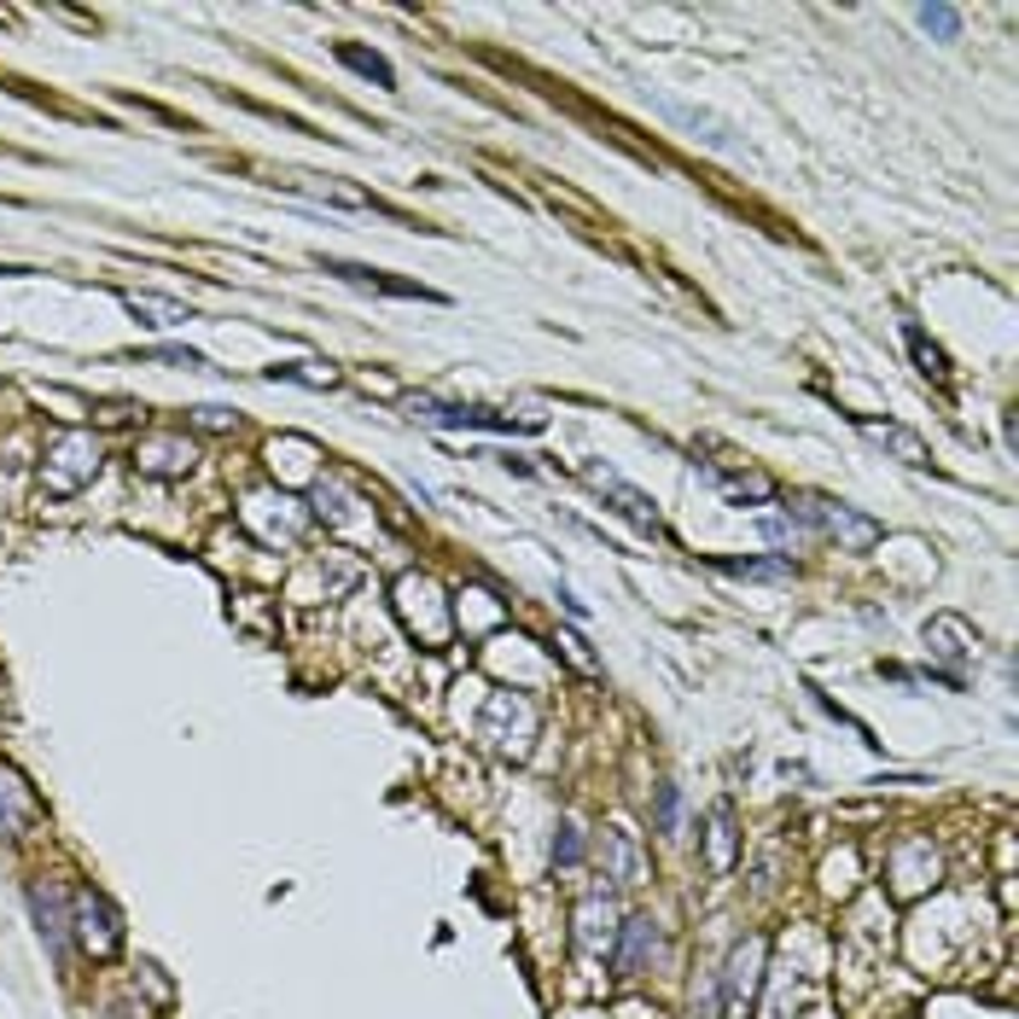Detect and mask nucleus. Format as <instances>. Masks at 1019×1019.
I'll return each mask as SVG.
<instances>
[{
	"label": "nucleus",
	"mask_w": 1019,
	"mask_h": 1019,
	"mask_svg": "<svg viewBox=\"0 0 1019 1019\" xmlns=\"http://www.w3.org/2000/svg\"><path fill=\"white\" fill-rule=\"evenodd\" d=\"M863 437H874L880 448H891V455L903 460V466H932V460H926V443L914 437L909 425H891V420H886V425H880V420H863Z\"/></svg>",
	"instance_id": "nucleus-9"
},
{
	"label": "nucleus",
	"mask_w": 1019,
	"mask_h": 1019,
	"mask_svg": "<svg viewBox=\"0 0 1019 1019\" xmlns=\"http://www.w3.org/2000/svg\"><path fill=\"white\" fill-rule=\"evenodd\" d=\"M606 850H611V880L636 886V880H641V850H636V833H629V827H606Z\"/></svg>",
	"instance_id": "nucleus-11"
},
{
	"label": "nucleus",
	"mask_w": 1019,
	"mask_h": 1019,
	"mask_svg": "<svg viewBox=\"0 0 1019 1019\" xmlns=\"http://www.w3.org/2000/svg\"><path fill=\"white\" fill-rule=\"evenodd\" d=\"M99 473V448L88 432H65L53 448V460L41 466V484H47V496H76L82 484H88Z\"/></svg>",
	"instance_id": "nucleus-2"
},
{
	"label": "nucleus",
	"mask_w": 1019,
	"mask_h": 1019,
	"mask_svg": "<svg viewBox=\"0 0 1019 1019\" xmlns=\"http://www.w3.org/2000/svg\"><path fill=\"white\" fill-rule=\"evenodd\" d=\"M338 58H344V65H350L356 76H367V82H379V88H397V71L384 65L379 53H367V47H350V41H344V47H338Z\"/></svg>",
	"instance_id": "nucleus-16"
},
{
	"label": "nucleus",
	"mask_w": 1019,
	"mask_h": 1019,
	"mask_svg": "<svg viewBox=\"0 0 1019 1019\" xmlns=\"http://www.w3.org/2000/svg\"><path fill=\"white\" fill-rule=\"evenodd\" d=\"M198 425H204V432H228L234 414H228V408H198Z\"/></svg>",
	"instance_id": "nucleus-26"
},
{
	"label": "nucleus",
	"mask_w": 1019,
	"mask_h": 1019,
	"mask_svg": "<svg viewBox=\"0 0 1019 1019\" xmlns=\"http://www.w3.org/2000/svg\"><path fill=\"white\" fill-rule=\"evenodd\" d=\"M659 944L652 937V921L647 914H636V921H624V955H618V973L629 978V973H641V962H647V950Z\"/></svg>",
	"instance_id": "nucleus-13"
},
{
	"label": "nucleus",
	"mask_w": 1019,
	"mask_h": 1019,
	"mask_svg": "<svg viewBox=\"0 0 1019 1019\" xmlns=\"http://www.w3.org/2000/svg\"><path fill=\"white\" fill-rule=\"evenodd\" d=\"M705 478L717 484L728 501H769L774 496V484L763 473H723V466H705Z\"/></svg>",
	"instance_id": "nucleus-10"
},
{
	"label": "nucleus",
	"mask_w": 1019,
	"mask_h": 1019,
	"mask_svg": "<svg viewBox=\"0 0 1019 1019\" xmlns=\"http://www.w3.org/2000/svg\"><path fill=\"white\" fill-rule=\"evenodd\" d=\"M408 420L432 425V432H536L542 420H513L496 408H466V402H437V397H408Z\"/></svg>",
	"instance_id": "nucleus-1"
},
{
	"label": "nucleus",
	"mask_w": 1019,
	"mask_h": 1019,
	"mask_svg": "<svg viewBox=\"0 0 1019 1019\" xmlns=\"http://www.w3.org/2000/svg\"><path fill=\"white\" fill-rule=\"evenodd\" d=\"M76 932H82V944H88L99 962H111V955L122 950V932H117V914L106 909V897L99 891H76Z\"/></svg>",
	"instance_id": "nucleus-5"
},
{
	"label": "nucleus",
	"mask_w": 1019,
	"mask_h": 1019,
	"mask_svg": "<svg viewBox=\"0 0 1019 1019\" xmlns=\"http://www.w3.org/2000/svg\"><path fill=\"white\" fill-rule=\"evenodd\" d=\"M705 863L717 868V874H728V868H734V810H728V804H717V810H711V839H705Z\"/></svg>",
	"instance_id": "nucleus-12"
},
{
	"label": "nucleus",
	"mask_w": 1019,
	"mask_h": 1019,
	"mask_svg": "<svg viewBox=\"0 0 1019 1019\" xmlns=\"http://www.w3.org/2000/svg\"><path fill=\"white\" fill-rule=\"evenodd\" d=\"M600 903H606V891H595V897L583 903V944H588V950L611 944V926H600Z\"/></svg>",
	"instance_id": "nucleus-20"
},
{
	"label": "nucleus",
	"mask_w": 1019,
	"mask_h": 1019,
	"mask_svg": "<svg viewBox=\"0 0 1019 1019\" xmlns=\"http://www.w3.org/2000/svg\"><path fill=\"white\" fill-rule=\"evenodd\" d=\"M723 577H746V583H787L792 560H717Z\"/></svg>",
	"instance_id": "nucleus-14"
},
{
	"label": "nucleus",
	"mask_w": 1019,
	"mask_h": 1019,
	"mask_svg": "<svg viewBox=\"0 0 1019 1019\" xmlns=\"http://www.w3.org/2000/svg\"><path fill=\"white\" fill-rule=\"evenodd\" d=\"M122 303H129L134 315H158L152 326H175V321H193V315L181 310V303H170V297H122Z\"/></svg>",
	"instance_id": "nucleus-19"
},
{
	"label": "nucleus",
	"mask_w": 1019,
	"mask_h": 1019,
	"mask_svg": "<svg viewBox=\"0 0 1019 1019\" xmlns=\"http://www.w3.org/2000/svg\"><path fill=\"white\" fill-rule=\"evenodd\" d=\"M30 909H35V921H41V937L58 950L65 944V921H58V897L47 886H30Z\"/></svg>",
	"instance_id": "nucleus-17"
},
{
	"label": "nucleus",
	"mask_w": 1019,
	"mask_h": 1019,
	"mask_svg": "<svg viewBox=\"0 0 1019 1019\" xmlns=\"http://www.w3.org/2000/svg\"><path fill=\"white\" fill-rule=\"evenodd\" d=\"M903 344H909V356H914V367H921L926 379H937V384L950 379V361H944V350H937V344H926V333H921V326H903Z\"/></svg>",
	"instance_id": "nucleus-15"
},
{
	"label": "nucleus",
	"mask_w": 1019,
	"mask_h": 1019,
	"mask_svg": "<svg viewBox=\"0 0 1019 1019\" xmlns=\"http://www.w3.org/2000/svg\"><path fill=\"white\" fill-rule=\"evenodd\" d=\"M583 839H577V822H560V839H554V863H577Z\"/></svg>",
	"instance_id": "nucleus-24"
},
{
	"label": "nucleus",
	"mask_w": 1019,
	"mask_h": 1019,
	"mask_svg": "<svg viewBox=\"0 0 1019 1019\" xmlns=\"http://www.w3.org/2000/svg\"><path fill=\"white\" fill-rule=\"evenodd\" d=\"M274 379H292V384H338V367L297 361V367H274Z\"/></svg>",
	"instance_id": "nucleus-21"
},
{
	"label": "nucleus",
	"mask_w": 1019,
	"mask_h": 1019,
	"mask_svg": "<svg viewBox=\"0 0 1019 1019\" xmlns=\"http://www.w3.org/2000/svg\"><path fill=\"white\" fill-rule=\"evenodd\" d=\"M799 513L815 524V530H827V536H839L850 554H868L874 542H880V524H874L868 513H850L845 501H822V496H804Z\"/></svg>",
	"instance_id": "nucleus-4"
},
{
	"label": "nucleus",
	"mask_w": 1019,
	"mask_h": 1019,
	"mask_svg": "<svg viewBox=\"0 0 1019 1019\" xmlns=\"http://www.w3.org/2000/svg\"><path fill=\"white\" fill-rule=\"evenodd\" d=\"M583 478L595 484L600 496H606V507H611V513H618V519H629V524L641 530V536H664V519H659V507H652V501L641 496L636 484H624L618 473H611V466H595V460H588V466H583Z\"/></svg>",
	"instance_id": "nucleus-3"
},
{
	"label": "nucleus",
	"mask_w": 1019,
	"mask_h": 1019,
	"mask_svg": "<svg viewBox=\"0 0 1019 1019\" xmlns=\"http://www.w3.org/2000/svg\"><path fill=\"white\" fill-rule=\"evenodd\" d=\"M152 356H158V361H175V367H210L198 350H152Z\"/></svg>",
	"instance_id": "nucleus-27"
},
{
	"label": "nucleus",
	"mask_w": 1019,
	"mask_h": 1019,
	"mask_svg": "<svg viewBox=\"0 0 1019 1019\" xmlns=\"http://www.w3.org/2000/svg\"><path fill=\"white\" fill-rule=\"evenodd\" d=\"M181 455H187V443H152L140 460H147L152 473H181Z\"/></svg>",
	"instance_id": "nucleus-23"
},
{
	"label": "nucleus",
	"mask_w": 1019,
	"mask_h": 1019,
	"mask_svg": "<svg viewBox=\"0 0 1019 1019\" xmlns=\"http://www.w3.org/2000/svg\"><path fill=\"white\" fill-rule=\"evenodd\" d=\"M763 536H769L774 548H799V542H804V524L787 519V513H769V519H763Z\"/></svg>",
	"instance_id": "nucleus-22"
},
{
	"label": "nucleus",
	"mask_w": 1019,
	"mask_h": 1019,
	"mask_svg": "<svg viewBox=\"0 0 1019 1019\" xmlns=\"http://www.w3.org/2000/svg\"><path fill=\"white\" fill-rule=\"evenodd\" d=\"M914 18H921V30L937 35V41H955V35H962V12H955V7H921Z\"/></svg>",
	"instance_id": "nucleus-18"
},
{
	"label": "nucleus",
	"mask_w": 1019,
	"mask_h": 1019,
	"mask_svg": "<svg viewBox=\"0 0 1019 1019\" xmlns=\"http://www.w3.org/2000/svg\"><path fill=\"white\" fill-rule=\"evenodd\" d=\"M758 962H763V944H758V937L734 950V962H728V985H723V1013H728V1019H746L751 990H758Z\"/></svg>",
	"instance_id": "nucleus-7"
},
{
	"label": "nucleus",
	"mask_w": 1019,
	"mask_h": 1019,
	"mask_svg": "<svg viewBox=\"0 0 1019 1019\" xmlns=\"http://www.w3.org/2000/svg\"><path fill=\"white\" fill-rule=\"evenodd\" d=\"M659 827L676 833V787H659Z\"/></svg>",
	"instance_id": "nucleus-25"
},
{
	"label": "nucleus",
	"mask_w": 1019,
	"mask_h": 1019,
	"mask_svg": "<svg viewBox=\"0 0 1019 1019\" xmlns=\"http://www.w3.org/2000/svg\"><path fill=\"white\" fill-rule=\"evenodd\" d=\"M35 815H41V804H35V792L24 787V774L0 763V833H7V839H18V833H24Z\"/></svg>",
	"instance_id": "nucleus-8"
},
{
	"label": "nucleus",
	"mask_w": 1019,
	"mask_h": 1019,
	"mask_svg": "<svg viewBox=\"0 0 1019 1019\" xmlns=\"http://www.w3.org/2000/svg\"><path fill=\"white\" fill-rule=\"evenodd\" d=\"M326 274H338V280H350V285H367V292H384V297L443 303V292H432V285H420V280H397V274H384V269H367V262H338V257H326Z\"/></svg>",
	"instance_id": "nucleus-6"
}]
</instances>
